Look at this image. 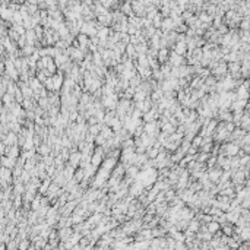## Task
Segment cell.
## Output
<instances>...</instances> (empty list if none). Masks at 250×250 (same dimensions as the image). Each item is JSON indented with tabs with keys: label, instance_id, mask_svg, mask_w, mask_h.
<instances>
[{
	"label": "cell",
	"instance_id": "6",
	"mask_svg": "<svg viewBox=\"0 0 250 250\" xmlns=\"http://www.w3.org/2000/svg\"><path fill=\"white\" fill-rule=\"evenodd\" d=\"M221 176H222V171L221 170H211V173L208 174L209 180L214 182V183H216L218 180H221Z\"/></svg>",
	"mask_w": 250,
	"mask_h": 250
},
{
	"label": "cell",
	"instance_id": "1",
	"mask_svg": "<svg viewBox=\"0 0 250 250\" xmlns=\"http://www.w3.org/2000/svg\"><path fill=\"white\" fill-rule=\"evenodd\" d=\"M183 63H184L183 57H182V56H179V54H176L174 51H171L170 59H168V65H170L171 68H180Z\"/></svg>",
	"mask_w": 250,
	"mask_h": 250
},
{
	"label": "cell",
	"instance_id": "3",
	"mask_svg": "<svg viewBox=\"0 0 250 250\" xmlns=\"http://www.w3.org/2000/svg\"><path fill=\"white\" fill-rule=\"evenodd\" d=\"M173 48H174V53L179 56L183 57L184 54H187V44L186 43H176Z\"/></svg>",
	"mask_w": 250,
	"mask_h": 250
},
{
	"label": "cell",
	"instance_id": "8",
	"mask_svg": "<svg viewBox=\"0 0 250 250\" xmlns=\"http://www.w3.org/2000/svg\"><path fill=\"white\" fill-rule=\"evenodd\" d=\"M241 28H243V29H249L250 28V19L243 21V22H241Z\"/></svg>",
	"mask_w": 250,
	"mask_h": 250
},
{
	"label": "cell",
	"instance_id": "2",
	"mask_svg": "<svg viewBox=\"0 0 250 250\" xmlns=\"http://www.w3.org/2000/svg\"><path fill=\"white\" fill-rule=\"evenodd\" d=\"M117 165H119V164H117V159L111 158V157H105L104 161H102V164H101V167L107 171H113Z\"/></svg>",
	"mask_w": 250,
	"mask_h": 250
},
{
	"label": "cell",
	"instance_id": "7",
	"mask_svg": "<svg viewBox=\"0 0 250 250\" xmlns=\"http://www.w3.org/2000/svg\"><path fill=\"white\" fill-rule=\"evenodd\" d=\"M192 146H194V148H197V146H203V137H202V136H196L193 139Z\"/></svg>",
	"mask_w": 250,
	"mask_h": 250
},
{
	"label": "cell",
	"instance_id": "4",
	"mask_svg": "<svg viewBox=\"0 0 250 250\" xmlns=\"http://www.w3.org/2000/svg\"><path fill=\"white\" fill-rule=\"evenodd\" d=\"M143 187H145V186H143V183L136 182V180H135V183H133V184L130 186V189H129V190H130V194H132V196H135V194H140V193H142V190H143Z\"/></svg>",
	"mask_w": 250,
	"mask_h": 250
},
{
	"label": "cell",
	"instance_id": "5",
	"mask_svg": "<svg viewBox=\"0 0 250 250\" xmlns=\"http://www.w3.org/2000/svg\"><path fill=\"white\" fill-rule=\"evenodd\" d=\"M170 51H168V48H159V51H158V60L159 63H168V59H170Z\"/></svg>",
	"mask_w": 250,
	"mask_h": 250
}]
</instances>
